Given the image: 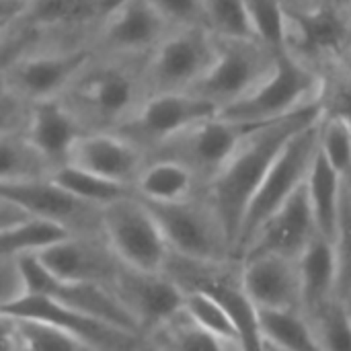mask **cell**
Instances as JSON below:
<instances>
[{"mask_svg": "<svg viewBox=\"0 0 351 351\" xmlns=\"http://www.w3.org/2000/svg\"><path fill=\"white\" fill-rule=\"evenodd\" d=\"M317 117H321V109L319 105H311L286 117L255 125L245 134V138L239 142L226 162L216 171V175L206 183V195L216 208L230 237L232 251L243 214L269 165L274 162L282 146L300 128Z\"/></svg>", "mask_w": 351, "mask_h": 351, "instance_id": "cell-1", "label": "cell"}, {"mask_svg": "<svg viewBox=\"0 0 351 351\" xmlns=\"http://www.w3.org/2000/svg\"><path fill=\"white\" fill-rule=\"evenodd\" d=\"M144 68L146 56L93 51L60 99L86 132H115L148 97Z\"/></svg>", "mask_w": 351, "mask_h": 351, "instance_id": "cell-2", "label": "cell"}, {"mask_svg": "<svg viewBox=\"0 0 351 351\" xmlns=\"http://www.w3.org/2000/svg\"><path fill=\"white\" fill-rule=\"evenodd\" d=\"M115 4L117 0H27L21 14L0 31V66L29 51L93 47Z\"/></svg>", "mask_w": 351, "mask_h": 351, "instance_id": "cell-3", "label": "cell"}, {"mask_svg": "<svg viewBox=\"0 0 351 351\" xmlns=\"http://www.w3.org/2000/svg\"><path fill=\"white\" fill-rule=\"evenodd\" d=\"M162 271L181 288V292H202L220 302L239 327L243 348L259 350L255 304L243 284V263L239 257L197 259L169 251Z\"/></svg>", "mask_w": 351, "mask_h": 351, "instance_id": "cell-4", "label": "cell"}, {"mask_svg": "<svg viewBox=\"0 0 351 351\" xmlns=\"http://www.w3.org/2000/svg\"><path fill=\"white\" fill-rule=\"evenodd\" d=\"M321 76L290 56L286 49L280 51L271 72L261 78L247 95L218 111L220 117L259 125L311 105H319Z\"/></svg>", "mask_w": 351, "mask_h": 351, "instance_id": "cell-5", "label": "cell"}, {"mask_svg": "<svg viewBox=\"0 0 351 351\" xmlns=\"http://www.w3.org/2000/svg\"><path fill=\"white\" fill-rule=\"evenodd\" d=\"M319 123H321V117L300 128L282 146V150L269 165L267 173L263 175L259 187L255 189L243 214L237 243H234V257L239 249L249 241V237L257 230V226L278 206H282L294 191H298L304 185L311 165L319 150Z\"/></svg>", "mask_w": 351, "mask_h": 351, "instance_id": "cell-6", "label": "cell"}, {"mask_svg": "<svg viewBox=\"0 0 351 351\" xmlns=\"http://www.w3.org/2000/svg\"><path fill=\"white\" fill-rule=\"evenodd\" d=\"M160 232L175 251L197 259H228L234 257L230 237L206 195V189L179 202H148Z\"/></svg>", "mask_w": 351, "mask_h": 351, "instance_id": "cell-7", "label": "cell"}, {"mask_svg": "<svg viewBox=\"0 0 351 351\" xmlns=\"http://www.w3.org/2000/svg\"><path fill=\"white\" fill-rule=\"evenodd\" d=\"M214 39L216 58L189 93H195L222 109L247 95L261 78H265L276 66L282 49L257 37Z\"/></svg>", "mask_w": 351, "mask_h": 351, "instance_id": "cell-8", "label": "cell"}, {"mask_svg": "<svg viewBox=\"0 0 351 351\" xmlns=\"http://www.w3.org/2000/svg\"><path fill=\"white\" fill-rule=\"evenodd\" d=\"M284 49L321 76L351 56V8L321 2L304 12L286 10Z\"/></svg>", "mask_w": 351, "mask_h": 351, "instance_id": "cell-9", "label": "cell"}, {"mask_svg": "<svg viewBox=\"0 0 351 351\" xmlns=\"http://www.w3.org/2000/svg\"><path fill=\"white\" fill-rule=\"evenodd\" d=\"M101 232L121 263L148 271L162 269L169 245L150 208L134 191L101 208Z\"/></svg>", "mask_w": 351, "mask_h": 351, "instance_id": "cell-10", "label": "cell"}, {"mask_svg": "<svg viewBox=\"0 0 351 351\" xmlns=\"http://www.w3.org/2000/svg\"><path fill=\"white\" fill-rule=\"evenodd\" d=\"M216 58V39L206 27H175L146 56V86L152 93L191 90Z\"/></svg>", "mask_w": 351, "mask_h": 351, "instance_id": "cell-11", "label": "cell"}, {"mask_svg": "<svg viewBox=\"0 0 351 351\" xmlns=\"http://www.w3.org/2000/svg\"><path fill=\"white\" fill-rule=\"evenodd\" d=\"M261 125V123H259ZM255 125L237 123L220 115L199 119L146 152V160H173L189 169L204 185L234 152Z\"/></svg>", "mask_w": 351, "mask_h": 351, "instance_id": "cell-12", "label": "cell"}, {"mask_svg": "<svg viewBox=\"0 0 351 351\" xmlns=\"http://www.w3.org/2000/svg\"><path fill=\"white\" fill-rule=\"evenodd\" d=\"M90 56L93 47L88 45L29 51L0 66V82L10 97L25 105L60 97Z\"/></svg>", "mask_w": 351, "mask_h": 351, "instance_id": "cell-13", "label": "cell"}, {"mask_svg": "<svg viewBox=\"0 0 351 351\" xmlns=\"http://www.w3.org/2000/svg\"><path fill=\"white\" fill-rule=\"evenodd\" d=\"M218 111L220 109L214 103L189 90L152 93L132 111V115L115 132L138 148H142L146 154L183 128L199 119L218 115Z\"/></svg>", "mask_w": 351, "mask_h": 351, "instance_id": "cell-14", "label": "cell"}, {"mask_svg": "<svg viewBox=\"0 0 351 351\" xmlns=\"http://www.w3.org/2000/svg\"><path fill=\"white\" fill-rule=\"evenodd\" d=\"M0 197L19 206L27 216L56 224L70 234L101 232V208L74 197L49 175L0 183Z\"/></svg>", "mask_w": 351, "mask_h": 351, "instance_id": "cell-15", "label": "cell"}, {"mask_svg": "<svg viewBox=\"0 0 351 351\" xmlns=\"http://www.w3.org/2000/svg\"><path fill=\"white\" fill-rule=\"evenodd\" d=\"M19 263H21V269L25 276L27 292H39L45 296H51L82 315H88L107 325L125 329L130 333H138L142 337V333L138 331L132 317L125 313V308L119 304V300L107 286L93 284V282L62 280V278L53 276L51 271H47L41 265V261L35 257L33 251L21 255Z\"/></svg>", "mask_w": 351, "mask_h": 351, "instance_id": "cell-16", "label": "cell"}, {"mask_svg": "<svg viewBox=\"0 0 351 351\" xmlns=\"http://www.w3.org/2000/svg\"><path fill=\"white\" fill-rule=\"evenodd\" d=\"M33 253L47 271L62 280L93 282L107 288L121 267V259L115 255L103 232L64 234Z\"/></svg>", "mask_w": 351, "mask_h": 351, "instance_id": "cell-17", "label": "cell"}, {"mask_svg": "<svg viewBox=\"0 0 351 351\" xmlns=\"http://www.w3.org/2000/svg\"><path fill=\"white\" fill-rule=\"evenodd\" d=\"M109 290L132 317L138 331L142 333V339L152 327L183 306L181 288L162 269L148 271L121 263Z\"/></svg>", "mask_w": 351, "mask_h": 351, "instance_id": "cell-18", "label": "cell"}, {"mask_svg": "<svg viewBox=\"0 0 351 351\" xmlns=\"http://www.w3.org/2000/svg\"><path fill=\"white\" fill-rule=\"evenodd\" d=\"M319 234L304 185L278 206L239 249V259L259 255H282L298 259L308 243Z\"/></svg>", "mask_w": 351, "mask_h": 351, "instance_id": "cell-19", "label": "cell"}, {"mask_svg": "<svg viewBox=\"0 0 351 351\" xmlns=\"http://www.w3.org/2000/svg\"><path fill=\"white\" fill-rule=\"evenodd\" d=\"M171 29L148 0H117L95 35L93 51L148 56Z\"/></svg>", "mask_w": 351, "mask_h": 351, "instance_id": "cell-20", "label": "cell"}, {"mask_svg": "<svg viewBox=\"0 0 351 351\" xmlns=\"http://www.w3.org/2000/svg\"><path fill=\"white\" fill-rule=\"evenodd\" d=\"M66 165L80 167L134 189L146 165V154L117 132H86L72 144Z\"/></svg>", "mask_w": 351, "mask_h": 351, "instance_id": "cell-21", "label": "cell"}, {"mask_svg": "<svg viewBox=\"0 0 351 351\" xmlns=\"http://www.w3.org/2000/svg\"><path fill=\"white\" fill-rule=\"evenodd\" d=\"M23 132L51 171L68 162L72 144L86 134L84 125L60 97L29 103L23 119Z\"/></svg>", "mask_w": 351, "mask_h": 351, "instance_id": "cell-22", "label": "cell"}, {"mask_svg": "<svg viewBox=\"0 0 351 351\" xmlns=\"http://www.w3.org/2000/svg\"><path fill=\"white\" fill-rule=\"evenodd\" d=\"M241 263L243 284L255 308H300L298 259L259 255Z\"/></svg>", "mask_w": 351, "mask_h": 351, "instance_id": "cell-23", "label": "cell"}, {"mask_svg": "<svg viewBox=\"0 0 351 351\" xmlns=\"http://www.w3.org/2000/svg\"><path fill=\"white\" fill-rule=\"evenodd\" d=\"M300 271V311L313 313L337 296V265L331 239L317 234L298 257Z\"/></svg>", "mask_w": 351, "mask_h": 351, "instance_id": "cell-24", "label": "cell"}, {"mask_svg": "<svg viewBox=\"0 0 351 351\" xmlns=\"http://www.w3.org/2000/svg\"><path fill=\"white\" fill-rule=\"evenodd\" d=\"M343 183L346 179L321 156L317 150V156L311 165V171L304 181L308 206L317 224L319 234L333 239L337 228V218L341 210V197H343Z\"/></svg>", "mask_w": 351, "mask_h": 351, "instance_id": "cell-25", "label": "cell"}, {"mask_svg": "<svg viewBox=\"0 0 351 351\" xmlns=\"http://www.w3.org/2000/svg\"><path fill=\"white\" fill-rule=\"evenodd\" d=\"M204 189L189 169L173 160H146L134 183V193L148 202H179Z\"/></svg>", "mask_w": 351, "mask_h": 351, "instance_id": "cell-26", "label": "cell"}, {"mask_svg": "<svg viewBox=\"0 0 351 351\" xmlns=\"http://www.w3.org/2000/svg\"><path fill=\"white\" fill-rule=\"evenodd\" d=\"M259 350H319L300 308H255Z\"/></svg>", "mask_w": 351, "mask_h": 351, "instance_id": "cell-27", "label": "cell"}, {"mask_svg": "<svg viewBox=\"0 0 351 351\" xmlns=\"http://www.w3.org/2000/svg\"><path fill=\"white\" fill-rule=\"evenodd\" d=\"M146 350L167 351H206L224 350L218 339H214L208 331H204L181 306L175 315L152 327L144 335Z\"/></svg>", "mask_w": 351, "mask_h": 351, "instance_id": "cell-28", "label": "cell"}, {"mask_svg": "<svg viewBox=\"0 0 351 351\" xmlns=\"http://www.w3.org/2000/svg\"><path fill=\"white\" fill-rule=\"evenodd\" d=\"M51 167L23 132V125L0 130V183L47 177Z\"/></svg>", "mask_w": 351, "mask_h": 351, "instance_id": "cell-29", "label": "cell"}, {"mask_svg": "<svg viewBox=\"0 0 351 351\" xmlns=\"http://www.w3.org/2000/svg\"><path fill=\"white\" fill-rule=\"evenodd\" d=\"M49 177L60 187H64L68 193H72L74 197H78V199H82L86 204L99 206V208H103L105 204L134 191L128 185L105 179V177H101L97 173L84 171V169L74 167V165H62V167L53 169L49 173Z\"/></svg>", "mask_w": 351, "mask_h": 351, "instance_id": "cell-30", "label": "cell"}, {"mask_svg": "<svg viewBox=\"0 0 351 351\" xmlns=\"http://www.w3.org/2000/svg\"><path fill=\"white\" fill-rule=\"evenodd\" d=\"M183 308L204 331L218 339L224 350H245L237 323L220 302L202 292H183Z\"/></svg>", "mask_w": 351, "mask_h": 351, "instance_id": "cell-31", "label": "cell"}, {"mask_svg": "<svg viewBox=\"0 0 351 351\" xmlns=\"http://www.w3.org/2000/svg\"><path fill=\"white\" fill-rule=\"evenodd\" d=\"M304 317L319 350L351 351V315L343 298L335 296Z\"/></svg>", "mask_w": 351, "mask_h": 351, "instance_id": "cell-32", "label": "cell"}, {"mask_svg": "<svg viewBox=\"0 0 351 351\" xmlns=\"http://www.w3.org/2000/svg\"><path fill=\"white\" fill-rule=\"evenodd\" d=\"M64 234L70 232L56 224L35 218H27L23 222L4 226L0 228V259H14L25 253L37 251Z\"/></svg>", "mask_w": 351, "mask_h": 351, "instance_id": "cell-33", "label": "cell"}, {"mask_svg": "<svg viewBox=\"0 0 351 351\" xmlns=\"http://www.w3.org/2000/svg\"><path fill=\"white\" fill-rule=\"evenodd\" d=\"M317 103L321 115L339 117L351 123V56L321 74V90Z\"/></svg>", "mask_w": 351, "mask_h": 351, "instance_id": "cell-34", "label": "cell"}, {"mask_svg": "<svg viewBox=\"0 0 351 351\" xmlns=\"http://www.w3.org/2000/svg\"><path fill=\"white\" fill-rule=\"evenodd\" d=\"M12 319L16 325L21 351H88L74 335L62 331L51 323L29 319V317H12Z\"/></svg>", "mask_w": 351, "mask_h": 351, "instance_id": "cell-35", "label": "cell"}, {"mask_svg": "<svg viewBox=\"0 0 351 351\" xmlns=\"http://www.w3.org/2000/svg\"><path fill=\"white\" fill-rule=\"evenodd\" d=\"M319 152L343 179L351 177V123L321 115Z\"/></svg>", "mask_w": 351, "mask_h": 351, "instance_id": "cell-36", "label": "cell"}, {"mask_svg": "<svg viewBox=\"0 0 351 351\" xmlns=\"http://www.w3.org/2000/svg\"><path fill=\"white\" fill-rule=\"evenodd\" d=\"M204 23L214 37H255L243 0H204Z\"/></svg>", "mask_w": 351, "mask_h": 351, "instance_id": "cell-37", "label": "cell"}, {"mask_svg": "<svg viewBox=\"0 0 351 351\" xmlns=\"http://www.w3.org/2000/svg\"><path fill=\"white\" fill-rule=\"evenodd\" d=\"M253 35L274 47L284 49L286 6L284 0H243Z\"/></svg>", "mask_w": 351, "mask_h": 351, "instance_id": "cell-38", "label": "cell"}, {"mask_svg": "<svg viewBox=\"0 0 351 351\" xmlns=\"http://www.w3.org/2000/svg\"><path fill=\"white\" fill-rule=\"evenodd\" d=\"M331 243H333L335 265H337V296L343 298L351 290V195L346 183H343L337 228Z\"/></svg>", "mask_w": 351, "mask_h": 351, "instance_id": "cell-39", "label": "cell"}, {"mask_svg": "<svg viewBox=\"0 0 351 351\" xmlns=\"http://www.w3.org/2000/svg\"><path fill=\"white\" fill-rule=\"evenodd\" d=\"M160 16L175 27H206L204 0H148Z\"/></svg>", "mask_w": 351, "mask_h": 351, "instance_id": "cell-40", "label": "cell"}, {"mask_svg": "<svg viewBox=\"0 0 351 351\" xmlns=\"http://www.w3.org/2000/svg\"><path fill=\"white\" fill-rule=\"evenodd\" d=\"M27 292L25 276L19 263V257L14 259H0V311L8 306L12 300L23 296Z\"/></svg>", "mask_w": 351, "mask_h": 351, "instance_id": "cell-41", "label": "cell"}, {"mask_svg": "<svg viewBox=\"0 0 351 351\" xmlns=\"http://www.w3.org/2000/svg\"><path fill=\"white\" fill-rule=\"evenodd\" d=\"M25 111H27V105L16 101L14 97H10L0 82V130L23 125Z\"/></svg>", "mask_w": 351, "mask_h": 351, "instance_id": "cell-42", "label": "cell"}, {"mask_svg": "<svg viewBox=\"0 0 351 351\" xmlns=\"http://www.w3.org/2000/svg\"><path fill=\"white\" fill-rule=\"evenodd\" d=\"M0 350L21 351L14 319L4 311H0Z\"/></svg>", "mask_w": 351, "mask_h": 351, "instance_id": "cell-43", "label": "cell"}, {"mask_svg": "<svg viewBox=\"0 0 351 351\" xmlns=\"http://www.w3.org/2000/svg\"><path fill=\"white\" fill-rule=\"evenodd\" d=\"M27 218H31V216H27L19 206H14L12 202L0 197V228L16 224V222H23Z\"/></svg>", "mask_w": 351, "mask_h": 351, "instance_id": "cell-44", "label": "cell"}, {"mask_svg": "<svg viewBox=\"0 0 351 351\" xmlns=\"http://www.w3.org/2000/svg\"><path fill=\"white\" fill-rule=\"evenodd\" d=\"M27 0H0V31H4L25 8Z\"/></svg>", "mask_w": 351, "mask_h": 351, "instance_id": "cell-45", "label": "cell"}, {"mask_svg": "<svg viewBox=\"0 0 351 351\" xmlns=\"http://www.w3.org/2000/svg\"><path fill=\"white\" fill-rule=\"evenodd\" d=\"M323 0H284V6L288 12H304L315 6H319Z\"/></svg>", "mask_w": 351, "mask_h": 351, "instance_id": "cell-46", "label": "cell"}, {"mask_svg": "<svg viewBox=\"0 0 351 351\" xmlns=\"http://www.w3.org/2000/svg\"><path fill=\"white\" fill-rule=\"evenodd\" d=\"M323 2H329V4H337V6H350V0H323ZM351 8V6H350Z\"/></svg>", "mask_w": 351, "mask_h": 351, "instance_id": "cell-47", "label": "cell"}, {"mask_svg": "<svg viewBox=\"0 0 351 351\" xmlns=\"http://www.w3.org/2000/svg\"><path fill=\"white\" fill-rule=\"evenodd\" d=\"M343 302H346V306H348V311H350V315H351V290L343 296Z\"/></svg>", "mask_w": 351, "mask_h": 351, "instance_id": "cell-48", "label": "cell"}, {"mask_svg": "<svg viewBox=\"0 0 351 351\" xmlns=\"http://www.w3.org/2000/svg\"><path fill=\"white\" fill-rule=\"evenodd\" d=\"M346 185H348V189H350V195H351V179H346Z\"/></svg>", "mask_w": 351, "mask_h": 351, "instance_id": "cell-49", "label": "cell"}, {"mask_svg": "<svg viewBox=\"0 0 351 351\" xmlns=\"http://www.w3.org/2000/svg\"><path fill=\"white\" fill-rule=\"evenodd\" d=\"M350 6H351V0H350Z\"/></svg>", "mask_w": 351, "mask_h": 351, "instance_id": "cell-50", "label": "cell"}, {"mask_svg": "<svg viewBox=\"0 0 351 351\" xmlns=\"http://www.w3.org/2000/svg\"><path fill=\"white\" fill-rule=\"evenodd\" d=\"M348 179H351V177H348Z\"/></svg>", "mask_w": 351, "mask_h": 351, "instance_id": "cell-51", "label": "cell"}]
</instances>
